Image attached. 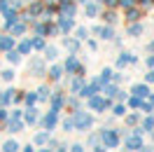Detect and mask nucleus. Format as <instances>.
Wrapping results in <instances>:
<instances>
[{
    "label": "nucleus",
    "instance_id": "31",
    "mask_svg": "<svg viewBox=\"0 0 154 152\" xmlns=\"http://www.w3.org/2000/svg\"><path fill=\"white\" fill-rule=\"evenodd\" d=\"M10 7V0H0V12H5Z\"/></svg>",
    "mask_w": 154,
    "mask_h": 152
},
{
    "label": "nucleus",
    "instance_id": "24",
    "mask_svg": "<svg viewBox=\"0 0 154 152\" xmlns=\"http://www.w3.org/2000/svg\"><path fill=\"white\" fill-rule=\"evenodd\" d=\"M75 38L77 40H82V38H87V28H82V26H79V28L75 30Z\"/></svg>",
    "mask_w": 154,
    "mask_h": 152
},
{
    "label": "nucleus",
    "instance_id": "38",
    "mask_svg": "<svg viewBox=\"0 0 154 152\" xmlns=\"http://www.w3.org/2000/svg\"><path fill=\"white\" fill-rule=\"evenodd\" d=\"M72 152H84V150H82L79 145H75V147H72Z\"/></svg>",
    "mask_w": 154,
    "mask_h": 152
},
{
    "label": "nucleus",
    "instance_id": "7",
    "mask_svg": "<svg viewBox=\"0 0 154 152\" xmlns=\"http://www.w3.org/2000/svg\"><path fill=\"white\" fill-rule=\"evenodd\" d=\"M103 141H105V145H110V147H117L119 136H117L115 131H103Z\"/></svg>",
    "mask_w": 154,
    "mask_h": 152
},
{
    "label": "nucleus",
    "instance_id": "26",
    "mask_svg": "<svg viewBox=\"0 0 154 152\" xmlns=\"http://www.w3.org/2000/svg\"><path fill=\"white\" fill-rule=\"evenodd\" d=\"M49 77H51V80H58V77H61V68L54 66V68H51V75H49Z\"/></svg>",
    "mask_w": 154,
    "mask_h": 152
},
{
    "label": "nucleus",
    "instance_id": "34",
    "mask_svg": "<svg viewBox=\"0 0 154 152\" xmlns=\"http://www.w3.org/2000/svg\"><path fill=\"white\" fill-rule=\"evenodd\" d=\"M35 141H38V143H45V141H47V133H38V138H35Z\"/></svg>",
    "mask_w": 154,
    "mask_h": 152
},
{
    "label": "nucleus",
    "instance_id": "6",
    "mask_svg": "<svg viewBox=\"0 0 154 152\" xmlns=\"http://www.w3.org/2000/svg\"><path fill=\"white\" fill-rule=\"evenodd\" d=\"M126 19H128V24H133V21H138V19H143V10L140 7H128L126 10Z\"/></svg>",
    "mask_w": 154,
    "mask_h": 152
},
{
    "label": "nucleus",
    "instance_id": "9",
    "mask_svg": "<svg viewBox=\"0 0 154 152\" xmlns=\"http://www.w3.org/2000/svg\"><path fill=\"white\" fill-rule=\"evenodd\" d=\"M126 147H128V150H143V141H140V136H131V138L126 141Z\"/></svg>",
    "mask_w": 154,
    "mask_h": 152
},
{
    "label": "nucleus",
    "instance_id": "1",
    "mask_svg": "<svg viewBox=\"0 0 154 152\" xmlns=\"http://www.w3.org/2000/svg\"><path fill=\"white\" fill-rule=\"evenodd\" d=\"M56 12H58V17H68V19H72V17H75V12H77V5L72 2V0H70V2H63V5H58Z\"/></svg>",
    "mask_w": 154,
    "mask_h": 152
},
{
    "label": "nucleus",
    "instance_id": "8",
    "mask_svg": "<svg viewBox=\"0 0 154 152\" xmlns=\"http://www.w3.org/2000/svg\"><path fill=\"white\" fill-rule=\"evenodd\" d=\"M0 49H5V52L14 49V38L12 35H0Z\"/></svg>",
    "mask_w": 154,
    "mask_h": 152
},
{
    "label": "nucleus",
    "instance_id": "17",
    "mask_svg": "<svg viewBox=\"0 0 154 152\" xmlns=\"http://www.w3.org/2000/svg\"><path fill=\"white\" fill-rule=\"evenodd\" d=\"M110 77H112V70H107V68H105V70L100 73V80H98V84H105V82L110 80Z\"/></svg>",
    "mask_w": 154,
    "mask_h": 152
},
{
    "label": "nucleus",
    "instance_id": "23",
    "mask_svg": "<svg viewBox=\"0 0 154 152\" xmlns=\"http://www.w3.org/2000/svg\"><path fill=\"white\" fill-rule=\"evenodd\" d=\"M5 152H17V143L7 141V143H5Z\"/></svg>",
    "mask_w": 154,
    "mask_h": 152
},
{
    "label": "nucleus",
    "instance_id": "27",
    "mask_svg": "<svg viewBox=\"0 0 154 152\" xmlns=\"http://www.w3.org/2000/svg\"><path fill=\"white\" fill-rule=\"evenodd\" d=\"M26 122H35V110H28V112H26Z\"/></svg>",
    "mask_w": 154,
    "mask_h": 152
},
{
    "label": "nucleus",
    "instance_id": "37",
    "mask_svg": "<svg viewBox=\"0 0 154 152\" xmlns=\"http://www.w3.org/2000/svg\"><path fill=\"white\" fill-rule=\"evenodd\" d=\"M147 63H149V66L154 68V56H149V59H147Z\"/></svg>",
    "mask_w": 154,
    "mask_h": 152
},
{
    "label": "nucleus",
    "instance_id": "10",
    "mask_svg": "<svg viewBox=\"0 0 154 152\" xmlns=\"http://www.w3.org/2000/svg\"><path fill=\"white\" fill-rule=\"evenodd\" d=\"M84 14H87V17H98V2H91V0H89L87 5H84Z\"/></svg>",
    "mask_w": 154,
    "mask_h": 152
},
{
    "label": "nucleus",
    "instance_id": "33",
    "mask_svg": "<svg viewBox=\"0 0 154 152\" xmlns=\"http://www.w3.org/2000/svg\"><path fill=\"white\" fill-rule=\"evenodd\" d=\"M10 129H12V131H19V129H21V124L17 122V119H14V122H12V126H10Z\"/></svg>",
    "mask_w": 154,
    "mask_h": 152
},
{
    "label": "nucleus",
    "instance_id": "28",
    "mask_svg": "<svg viewBox=\"0 0 154 152\" xmlns=\"http://www.w3.org/2000/svg\"><path fill=\"white\" fill-rule=\"evenodd\" d=\"M107 7H119V0H103Z\"/></svg>",
    "mask_w": 154,
    "mask_h": 152
},
{
    "label": "nucleus",
    "instance_id": "5",
    "mask_svg": "<svg viewBox=\"0 0 154 152\" xmlns=\"http://www.w3.org/2000/svg\"><path fill=\"white\" fill-rule=\"evenodd\" d=\"M75 124L79 129H89V126H91V117H89L87 112H77L75 115Z\"/></svg>",
    "mask_w": 154,
    "mask_h": 152
},
{
    "label": "nucleus",
    "instance_id": "29",
    "mask_svg": "<svg viewBox=\"0 0 154 152\" xmlns=\"http://www.w3.org/2000/svg\"><path fill=\"white\" fill-rule=\"evenodd\" d=\"M145 129H147V131L154 129V119H152V117H149V119H145Z\"/></svg>",
    "mask_w": 154,
    "mask_h": 152
},
{
    "label": "nucleus",
    "instance_id": "19",
    "mask_svg": "<svg viewBox=\"0 0 154 152\" xmlns=\"http://www.w3.org/2000/svg\"><path fill=\"white\" fill-rule=\"evenodd\" d=\"M7 59H10V61H12V63H19V52H14V49H10V52H7Z\"/></svg>",
    "mask_w": 154,
    "mask_h": 152
},
{
    "label": "nucleus",
    "instance_id": "3",
    "mask_svg": "<svg viewBox=\"0 0 154 152\" xmlns=\"http://www.w3.org/2000/svg\"><path fill=\"white\" fill-rule=\"evenodd\" d=\"M42 12H45V2L42 0H33L28 7V14L30 17H42Z\"/></svg>",
    "mask_w": 154,
    "mask_h": 152
},
{
    "label": "nucleus",
    "instance_id": "12",
    "mask_svg": "<svg viewBox=\"0 0 154 152\" xmlns=\"http://www.w3.org/2000/svg\"><path fill=\"white\" fill-rule=\"evenodd\" d=\"M26 28H28V26H26V21L21 19V21H17L10 30H12V33H17V35H23V33H26Z\"/></svg>",
    "mask_w": 154,
    "mask_h": 152
},
{
    "label": "nucleus",
    "instance_id": "32",
    "mask_svg": "<svg viewBox=\"0 0 154 152\" xmlns=\"http://www.w3.org/2000/svg\"><path fill=\"white\" fill-rule=\"evenodd\" d=\"M58 105H63V98H61V96H56V98H54V110H56Z\"/></svg>",
    "mask_w": 154,
    "mask_h": 152
},
{
    "label": "nucleus",
    "instance_id": "16",
    "mask_svg": "<svg viewBox=\"0 0 154 152\" xmlns=\"http://www.w3.org/2000/svg\"><path fill=\"white\" fill-rule=\"evenodd\" d=\"M91 108H94V110H105L107 101H103V98H91Z\"/></svg>",
    "mask_w": 154,
    "mask_h": 152
},
{
    "label": "nucleus",
    "instance_id": "35",
    "mask_svg": "<svg viewBox=\"0 0 154 152\" xmlns=\"http://www.w3.org/2000/svg\"><path fill=\"white\" fill-rule=\"evenodd\" d=\"M35 98H38V96H33V94H28V96H26V101H28V105H33V103H35Z\"/></svg>",
    "mask_w": 154,
    "mask_h": 152
},
{
    "label": "nucleus",
    "instance_id": "13",
    "mask_svg": "<svg viewBox=\"0 0 154 152\" xmlns=\"http://www.w3.org/2000/svg\"><path fill=\"white\" fill-rule=\"evenodd\" d=\"M140 33H143V24H140V21L128 24V35H140Z\"/></svg>",
    "mask_w": 154,
    "mask_h": 152
},
{
    "label": "nucleus",
    "instance_id": "39",
    "mask_svg": "<svg viewBox=\"0 0 154 152\" xmlns=\"http://www.w3.org/2000/svg\"><path fill=\"white\" fill-rule=\"evenodd\" d=\"M152 133H154V131H152Z\"/></svg>",
    "mask_w": 154,
    "mask_h": 152
},
{
    "label": "nucleus",
    "instance_id": "11",
    "mask_svg": "<svg viewBox=\"0 0 154 152\" xmlns=\"http://www.w3.org/2000/svg\"><path fill=\"white\" fill-rule=\"evenodd\" d=\"M103 19H105L107 24H115V21H117V10H115V7H107V10L103 12Z\"/></svg>",
    "mask_w": 154,
    "mask_h": 152
},
{
    "label": "nucleus",
    "instance_id": "14",
    "mask_svg": "<svg viewBox=\"0 0 154 152\" xmlns=\"http://www.w3.org/2000/svg\"><path fill=\"white\" fill-rule=\"evenodd\" d=\"M33 49V40H21L19 42V54H28Z\"/></svg>",
    "mask_w": 154,
    "mask_h": 152
},
{
    "label": "nucleus",
    "instance_id": "25",
    "mask_svg": "<svg viewBox=\"0 0 154 152\" xmlns=\"http://www.w3.org/2000/svg\"><path fill=\"white\" fill-rule=\"evenodd\" d=\"M77 45H79V40H77V38L75 40H66V47L68 49H77Z\"/></svg>",
    "mask_w": 154,
    "mask_h": 152
},
{
    "label": "nucleus",
    "instance_id": "36",
    "mask_svg": "<svg viewBox=\"0 0 154 152\" xmlns=\"http://www.w3.org/2000/svg\"><path fill=\"white\" fill-rule=\"evenodd\" d=\"M2 77H5V80H12V77H14V73H12V70H5V73H2Z\"/></svg>",
    "mask_w": 154,
    "mask_h": 152
},
{
    "label": "nucleus",
    "instance_id": "30",
    "mask_svg": "<svg viewBox=\"0 0 154 152\" xmlns=\"http://www.w3.org/2000/svg\"><path fill=\"white\" fill-rule=\"evenodd\" d=\"M47 56H49V59L56 56V47H47Z\"/></svg>",
    "mask_w": 154,
    "mask_h": 152
},
{
    "label": "nucleus",
    "instance_id": "15",
    "mask_svg": "<svg viewBox=\"0 0 154 152\" xmlns=\"http://www.w3.org/2000/svg\"><path fill=\"white\" fill-rule=\"evenodd\" d=\"M54 124H56V110H51V112L45 117V129H51Z\"/></svg>",
    "mask_w": 154,
    "mask_h": 152
},
{
    "label": "nucleus",
    "instance_id": "21",
    "mask_svg": "<svg viewBox=\"0 0 154 152\" xmlns=\"http://www.w3.org/2000/svg\"><path fill=\"white\" fill-rule=\"evenodd\" d=\"M98 87H100V84H98V82H96V84H91V87H87V89L82 91V96H91V94H94V91H96V89H98Z\"/></svg>",
    "mask_w": 154,
    "mask_h": 152
},
{
    "label": "nucleus",
    "instance_id": "4",
    "mask_svg": "<svg viewBox=\"0 0 154 152\" xmlns=\"http://www.w3.org/2000/svg\"><path fill=\"white\" fill-rule=\"evenodd\" d=\"M58 30H63V33H70V30L75 28V21L72 19H68V17H58Z\"/></svg>",
    "mask_w": 154,
    "mask_h": 152
},
{
    "label": "nucleus",
    "instance_id": "22",
    "mask_svg": "<svg viewBox=\"0 0 154 152\" xmlns=\"http://www.w3.org/2000/svg\"><path fill=\"white\" fill-rule=\"evenodd\" d=\"M33 47H35V49H42V47H45V40H42V35H38V38L33 40Z\"/></svg>",
    "mask_w": 154,
    "mask_h": 152
},
{
    "label": "nucleus",
    "instance_id": "18",
    "mask_svg": "<svg viewBox=\"0 0 154 152\" xmlns=\"http://www.w3.org/2000/svg\"><path fill=\"white\" fill-rule=\"evenodd\" d=\"M133 94L143 98V96H147V87H145V84H138V87H135V89H133Z\"/></svg>",
    "mask_w": 154,
    "mask_h": 152
},
{
    "label": "nucleus",
    "instance_id": "20",
    "mask_svg": "<svg viewBox=\"0 0 154 152\" xmlns=\"http://www.w3.org/2000/svg\"><path fill=\"white\" fill-rule=\"evenodd\" d=\"M66 68H68V70H77V59L70 56V59H68V63H66Z\"/></svg>",
    "mask_w": 154,
    "mask_h": 152
},
{
    "label": "nucleus",
    "instance_id": "2",
    "mask_svg": "<svg viewBox=\"0 0 154 152\" xmlns=\"http://www.w3.org/2000/svg\"><path fill=\"white\" fill-rule=\"evenodd\" d=\"M2 17H5V28L10 30L12 26H14L17 21H19V12L14 10V7H7V10L2 12Z\"/></svg>",
    "mask_w": 154,
    "mask_h": 152
}]
</instances>
